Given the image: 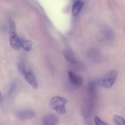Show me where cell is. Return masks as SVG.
Masks as SVG:
<instances>
[{
    "label": "cell",
    "mask_w": 125,
    "mask_h": 125,
    "mask_svg": "<svg viewBox=\"0 0 125 125\" xmlns=\"http://www.w3.org/2000/svg\"><path fill=\"white\" fill-rule=\"evenodd\" d=\"M26 70V68L25 62L23 59H20L18 63V71L20 72L21 74H22Z\"/></svg>",
    "instance_id": "obj_15"
},
{
    "label": "cell",
    "mask_w": 125,
    "mask_h": 125,
    "mask_svg": "<svg viewBox=\"0 0 125 125\" xmlns=\"http://www.w3.org/2000/svg\"><path fill=\"white\" fill-rule=\"evenodd\" d=\"M113 39V32L108 28L104 29L101 33V39L104 42H108Z\"/></svg>",
    "instance_id": "obj_11"
},
{
    "label": "cell",
    "mask_w": 125,
    "mask_h": 125,
    "mask_svg": "<svg viewBox=\"0 0 125 125\" xmlns=\"http://www.w3.org/2000/svg\"><path fill=\"white\" fill-rule=\"evenodd\" d=\"M64 56L65 57L66 60L69 62L70 64L73 65L74 66H78L79 65V62L76 58L74 54L70 50H67V51H64Z\"/></svg>",
    "instance_id": "obj_10"
},
{
    "label": "cell",
    "mask_w": 125,
    "mask_h": 125,
    "mask_svg": "<svg viewBox=\"0 0 125 125\" xmlns=\"http://www.w3.org/2000/svg\"><path fill=\"white\" fill-rule=\"evenodd\" d=\"M15 88H16V84H14V83H13V84H11L10 87L9 88V95H10L11 94H13V92H14Z\"/></svg>",
    "instance_id": "obj_17"
},
{
    "label": "cell",
    "mask_w": 125,
    "mask_h": 125,
    "mask_svg": "<svg viewBox=\"0 0 125 125\" xmlns=\"http://www.w3.org/2000/svg\"><path fill=\"white\" fill-rule=\"evenodd\" d=\"M87 57L88 59L95 63L98 62L101 59V53L98 50L95 48L90 49L89 50L87 53Z\"/></svg>",
    "instance_id": "obj_6"
},
{
    "label": "cell",
    "mask_w": 125,
    "mask_h": 125,
    "mask_svg": "<svg viewBox=\"0 0 125 125\" xmlns=\"http://www.w3.org/2000/svg\"><path fill=\"white\" fill-rule=\"evenodd\" d=\"M67 100L62 96H56L51 98L50 101V106L51 109L54 110L59 114H65L67 112L65 105Z\"/></svg>",
    "instance_id": "obj_3"
},
{
    "label": "cell",
    "mask_w": 125,
    "mask_h": 125,
    "mask_svg": "<svg viewBox=\"0 0 125 125\" xmlns=\"http://www.w3.org/2000/svg\"><path fill=\"white\" fill-rule=\"evenodd\" d=\"M59 119L56 115L52 114H48L43 118L42 125H57Z\"/></svg>",
    "instance_id": "obj_8"
},
{
    "label": "cell",
    "mask_w": 125,
    "mask_h": 125,
    "mask_svg": "<svg viewBox=\"0 0 125 125\" xmlns=\"http://www.w3.org/2000/svg\"><path fill=\"white\" fill-rule=\"evenodd\" d=\"M32 42L31 40L21 38V48H23L25 51L29 52L31 50Z\"/></svg>",
    "instance_id": "obj_13"
},
{
    "label": "cell",
    "mask_w": 125,
    "mask_h": 125,
    "mask_svg": "<svg viewBox=\"0 0 125 125\" xmlns=\"http://www.w3.org/2000/svg\"><path fill=\"white\" fill-rule=\"evenodd\" d=\"M95 125H109L106 122L101 120L98 117H95Z\"/></svg>",
    "instance_id": "obj_16"
},
{
    "label": "cell",
    "mask_w": 125,
    "mask_h": 125,
    "mask_svg": "<svg viewBox=\"0 0 125 125\" xmlns=\"http://www.w3.org/2000/svg\"><path fill=\"white\" fill-rule=\"evenodd\" d=\"M16 115L20 120H26L34 118L35 116V113L31 110H22L17 112Z\"/></svg>",
    "instance_id": "obj_7"
},
{
    "label": "cell",
    "mask_w": 125,
    "mask_h": 125,
    "mask_svg": "<svg viewBox=\"0 0 125 125\" xmlns=\"http://www.w3.org/2000/svg\"><path fill=\"white\" fill-rule=\"evenodd\" d=\"M113 118L115 123L117 125H125V120L120 116L115 115Z\"/></svg>",
    "instance_id": "obj_14"
},
{
    "label": "cell",
    "mask_w": 125,
    "mask_h": 125,
    "mask_svg": "<svg viewBox=\"0 0 125 125\" xmlns=\"http://www.w3.org/2000/svg\"><path fill=\"white\" fill-rule=\"evenodd\" d=\"M22 75L24 78L25 80L26 81L27 83L33 88V89H38V84L35 76H34L33 73L30 71L26 70L23 73Z\"/></svg>",
    "instance_id": "obj_5"
},
{
    "label": "cell",
    "mask_w": 125,
    "mask_h": 125,
    "mask_svg": "<svg viewBox=\"0 0 125 125\" xmlns=\"http://www.w3.org/2000/svg\"><path fill=\"white\" fill-rule=\"evenodd\" d=\"M117 76V72L115 70H111L99 81L98 84L103 87L110 89L114 84Z\"/></svg>",
    "instance_id": "obj_4"
},
{
    "label": "cell",
    "mask_w": 125,
    "mask_h": 125,
    "mask_svg": "<svg viewBox=\"0 0 125 125\" xmlns=\"http://www.w3.org/2000/svg\"><path fill=\"white\" fill-rule=\"evenodd\" d=\"M9 39L10 45L15 50H19L21 48V38L18 35L16 31L15 22L12 18L9 20Z\"/></svg>",
    "instance_id": "obj_2"
},
{
    "label": "cell",
    "mask_w": 125,
    "mask_h": 125,
    "mask_svg": "<svg viewBox=\"0 0 125 125\" xmlns=\"http://www.w3.org/2000/svg\"><path fill=\"white\" fill-rule=\"evenodd\" d=\"M68 77L71 83L75 85L76 86L80 87L83 85V79L80 76L75 74L71 71H69L68 72Z\"/></svg>",
    "instance_id": "obj_9"
},
{
    "label": "cell",
    "mask_w": 125,
    "mask_h": 125,
    "mask_svg": "<svg viewBox=\"0 0 125 125\" xmlns=\"http://www.w3.org/2000/svg\"><path fill=\"white\" fill-rule=\"evenodd\" d=\"M84 6V2L83 1H77L73 3L72 7V14L73 16H77L79 15Z\"/></svg>",
    "instance_id": "obj_12"
},
{
    "label": "cell",
    "mask_w": 125,
    "mask_h": 125,
    "mask_svg": "<svg viewBox=\"0 0 125 125\" xmlns=\"http://www.w3.org/2000/svg\"><path fill=\"white\" fill-rule=\"evenodd\" d=\"M96 83L93 81L87 85L84 100V104L82 109V114L84 118H89L94 108L96 97Z\"/></svg>",
    "instance_id": "obj_1"
}]
</instances>
